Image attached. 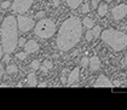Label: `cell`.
Wrapping results in <instances>:
<instances>
[{
	"instance_id": "cell-1",
	"label": "cell",
	"mask_w": 127,
	"mask_h": 110,
	"mask_svg": "<svg viewBox=\"0 0 127 110\" xmlns=\"http://www.w3.org/2000/svg\"><path fill=\"white\" fill-rule=\"evenodd\" d=\"M81 34H82V22L78 17L71 16L62 23L57 35L56 45L63 52L69 51L80 41Z\"/></svg>"
},
{
	"instance_id": "cell-2",
	"label": "cell",
	"mask_w": 127,
	"mask_h": 110,
	"mask_svg": "<svg viewBox=\"0 0 127 110\" xmlns=\"http://www.w3.org/2000/svg\"><path fill=\"white\" fill-rule=\"evenodd\" d=\"M17 30H18V26H17V17L9 15L6 16L2 23H1V45L5 53L13 52L15 49L18 45V39H17Z\"/></svg>"
},
{
	"instance_id": "cell-3",
	"label": "cell",
	"mask_w": 127,
	"mask_h": 110,
	"mask_svg": "<svg viewBox=\"0 0 127 110\" xmlns=\"http://www.w3.org/2000/svg\"><path fill=\"white\" fill-rule=\"evenodd\" d=\"M102 40L114 51H122L127 47V35L116 29H105L100 33Z\"/></svg>"
},
{
	"instance_id": "cell-4",
	"label": "cell",
	"mask_w": 127,
	"mask_h": 110,
	"mask_svg": "<svg viewBox=\"0 0 127 110\" xmlns=\"http://www.w3.org/2000/svg\"><path fill=\"white\" fill-rule=\"evenodd\" d=\"M34 33L36 36H39L41 39H49L51 36H53L56 33V24L50 18H41L35 24Z\"/></svg>"
},
{
	"instance_id": "cell-5",
	"label": "cell",
	"mask_w": 127,
	"mask_h": 110,
	"mask_svg": "<svg viewBox=\"0 0 127 110\" xmlns=\"http://www.w3.org/2000/svg\"><path fill=\"white\" fill-rule=\"evenodd\" d=\"M34 0H13V2L11 4V10L17 13H24L29 10Z\"/></svg>"
},
{
	"instance_id": "cell-6",
	"label": "cell",
	"mask_w": 127,
	"mask_h": 110,
	"mask_svg": "<svg viewBox=\"0 0 127 110\" xmlns=\"http://www.w3.org/2000/svg\"><path fill=\"white\" fill-rule=\"evenodd\" d=\"M17 26H18V30L22 33H27L33 27H34V21L27 17V16H22L20 15L17 17Z\"/></svg>"
},
{
	"instance_id": "cell-7",
	"label": "cell",
	"mask_w": 127,
	"mask_h": 110,
	"mask_svg": "<svg viewBox=\"0 0 127 110\" xmlns=\"http://www.w3.org/2000/svg\"><path fill=\"white\" fill-rule=\"evenodd\" d=\"M111 15H113L114 20H116V21L122 20L127 15V4H120V5L115 6L111 10Z\"/></svg>"
},
{
	"instance_id": "cell-8",
	"label": "cell",
	"mask_w": 127,
	"mask_h": 110,
	"mask_svg": "<svg viewBox=\"0 0 127 110\" xmlns=\"http://www.w3.org/2000/svg\"><path fill=\"white\" fill-rule=\"evenodd\" d=\"M95 86H96V87H111V86H113V82L109 80L104 74H102V75L98 76Z\"/></svg>"
},
{
	"instance_id": "cell-9",
	"label": "cell",
	"mask_w": 127,
	"mask_h": 110,
	"mask_svg": "<svg viewBox=\"0 0 127 110\" xmlns=\"http://www.w3.org/2000/svg\"><path fill=\"white\" fill-rule=\"evenodd\" d=\"M79 78H80V70L79 68H74L73 71H70V74H69V78H68V81H67V85L69 86H71V85H74V83H76L79 81Z\"/></svg>"
},
{
	"instance_id": "cell-10",
	"label": "cell",
	"mask_w": 127,
	"mask_h": 110,
	"mask_svg": "<svg viewBox=\"0 0 127 110\" xmlns=\"http://www.w3.org/2000/svg\"><path fill=\"white\" fill-rule=\"evenodd\" d=\"M23 47H24V51L27 53H33V52L39 50V44L34 40H29L28 42H26V45Z\"/></svg>"
},
{
	"instance_id": "cell-11",
	"label": "cell",
	"mask_w": 127,
	"mask_h": 110,
	"mask_svg": "<svg viewBox=\"0 0 127 110\" xmlns=\"http://www.w3.org/2000/svg\"><path fill=\"white\" fill-rule=\"evenodd\" d=\"M100 67V60L98 58L97 56H93L90 58V69L91 71H97Z\"/></svg>"
},
{
	"instance_id": "cell-12",
	"label": "cell",
	"mask_w": 127,
	"mask_h": 110,
	"mask_svg": "<svg viewBox=\"0 0 127 110\" xmlns=\"http://www.w3.org/2000/svg\"><path fill=\"white\" fill-rule=\"evenodd\" d=\"M27 82H28V86H30V87H35V86H38V80H36V75H35V73H30L29 75H28Z\"/></svg>"
},
{
	"instance_id": "cell-13",
	"label": "cell",
	"mask_w": 127,
	"mask_h": 110,
	"mask_svg": "<svg viewBox=\"0 0 127 110\" xmlns=\"http://www.w3.org/2000/svg\"><path fill=\"white\" fill-rule=\"evenodd\" d=\"M108 13V5L107 4H100L99 6H98V15L100 16V17H103V16H105Z\"/></svg>"
},
{
	"instance_id": "cell-14",
	"label": "cell",
	"mask_w": 127,
	"mask_h": 110,
	"mask_svg": "<svg viewBox=\"0 0 127 110\" xmlns=\"http://www.w3.org/2000/svg\"><path fill=\"white\" fill-rule=\"evenodd\" d=\"M67 5H68L70 9H76L79 5L82 2V0H65Z\"/></svg>"
},
{
	"instance_id": "cell-15",
	"label": "cell",
	"mask_w": 127,
	"mask_h": 110,
	"mask_svg": "<svg viewBox=\"0 0 127 110\" xmlns=\"http://www.w3.org/2000/svg\"><path fill=\"white\" fill-rule=\"evenodd\" d=\"M81 22H82V26H85V27H86V28H88V29H92V28L95 27L93 21L91 20V18H88V17H85V18L81 21Z\"/></svg>"
},
{
	"instance_id": "cell-16",
	"label": "cell",
	"mask_w": 127,
	"mask_h": 110,
	"mask_svg": "<svg viewBox=\"0 0 127 110\" xmlns=\"http://www.w3.org/2000/svg\"><path fill=\"white\" fill-rule=\"evenodd\" d=\"M91 30H92L93 38H98V36L100 35V33H102V28H100L99 26H95V27H93Z\"/></svg>"
},
{
	"instance_id": "cell-17",
	"label": "cell",
	"mask_w": 127,
	"mask_h": 110,
	"mask_svg": "<svg viewBox=\"0 0 127 110\" xmlns=\"http://www.w3.org/2000/svg\"><path fill=\"white\" fill-rule=\"evenodd\" d=\"M5 71L7 74H15V73H17V67L13 65V64H10V65H7V68H6Z\"/></svg>"
},
{
	"instance_id": "cell-18",
	"label": "cell",
	"mask_w": 127,
	"mask_h": 110,
	"mask_svg": "<svg viewBox=\"0 0 127 110\" xmlns=\"http://www.w3.org/2000/svg\"><path fill=\"white\" fill-rule=\"evenodd\" d=\"M30 67H32V69L33 70H38L40 68V63H39V60H33L32 62V64H30Z\"/></svg>"
},
{
	"instance_id": "cell-19",
	"label": "cell",
	"mask_w": 127,
	"mask_h": 110,
	"mask_svg": "<svg viewBox=\"0 0 127 110\" xmlns=\"http://www.w3.org/2000/svg\"><path fill=\"white\" fill-rule=\"evenodd\" d=\"M88 11H90V5H88V2L82 4V6H81V12H82V13H88Z\"/></svg>"
},
{
	"instance_id": "cell-20",
	"label": "cell",
	"mask_w": 127,
	"mask_h": 110,
	"mask_svg": "<svg viewBox=\"0 0 127 110\" xmlns=\"http://www.w3.org/2000/svg\"><path fill=\"white\" fill-rule=\"evenodd\" d=\"M67 71H68V69H64V70H63V75H62V78H61V81H62V83H63V85H67V81H68V79L65 78V74H67Z\"/></svg>"
},
{
	"instance_id": "cell-21",
	"label": "cell",
	"mask_w": 127,
	"mask_h": 110,
	"mask_svg": "<svg viewBox=\"0 0 127 110\" xmlns=\"http://www.w3.org/2000/svg\"><path fill=\"white\" fill-rule=\"evenodd\" d=\"M27 55H28V53L24 51V52H20V53H17V55H16V57H17L18 59H24V58L27 57Z\"/></svg>"
},
{
	"instance_id": "cell-22",
	"label": "cell",
	"mask_w": 127,
	"mask_h": 110,
	"mask_svg": "<svg viewBox=\"0 0 127 110\" xmlns=\"http://www.w3.org/2000/svg\"><path fill=\"white\" fill-rule=\"evenodd\" d=\"M88 64H90V59H88L87 57H82V59H81V65H82V67H87Z\"/></svg>"
},
{
	"instance_id": "cell-23",
	"label": "cell",
	"mask_w": 127,
	"mask_h": 110,
	"mask_svg": "<svg viewBox=\"0 0 127 110\" xmlns=\"http://www.w3.org/2000/svg\"><path fill=\"white\" fill-rule=\"evenodd\" d=\"M93 39V34H92V30H88L86 33V40L87 41H91Z\"/></svg>"
},
{
	"instance_id": "cell-24",
	"label": "cell",
	"mask_w": 127,
	"mask_h": 110,
	"mask_svg": "<svg viewBox=\"0 0 127 110\" xmlns=\"http://www.w3.org/2000/svg\"><path fill=\"white\" fill-rule=\"evenodd\" d=\"M10 6H11V2L10 1H7V0L4 1V2L1 4V9H7V7H10Z\"/></svg>"
},
{
	"instance_id": "cell-25",
	"label": "cell",
	"mask_w": 127,
	"mask_h": 110,
	"mask_svg": "<svg viewBox=\"0 0 127 110\" xmlns=\"http://www.w3.org/2000/svg\"><path fill=\"white\" fill-rule=\"evenodd\" d=\"M44 65L47 68V69H51L52 68V62H50V60H44Z\"/></svg>"
},
{
	"instance_id": "cell-26",
	"label": "cell",
	"mask_w": 127,
	"mask_h": 110,
	"mask_svg": "<svg viewBox=\"0 0 127 110\" xmlns=\"http://www.w3.org/2000/svg\"><path fill=\"white\" fill-rule=\"evenodd\" d=\"M36 17H38V18H44V17H45V11H39V12L36 13Z\"/></svg>"
},
{
	"instance_id": "cell-27",
	"label": "cell",
	"mask_w": 127,
	"mask_h": 110,
	"mask_svg": "<svg viewBox=\"0 0 127 110\" xmlns=\"http://www.w3.org/2000/svg\"><path fill=\"white\" fill-rule=\"evenodd\" d=\"M26 42H27V41H26L24 38H21L20 40H18V45H20V46H24V45H26Z\"/></svg>"
},
{
	"instance_id": "cell-28",
	"label": "cell",
	"mask_w": 127,
	"mask_h": 110,
	"mask_svg": "<svg viewBox=\"0 0 127 110\" xmlns=\"http://www.w3.org/2000/svg\"><path fill=\"white\" fill-rule=\"evenodd\" d=\"M4 73H5V69H4V67H2V64L0 63V79H1V76L4 75Z\"/></svg>"
},
{
	"instance_id": "cell-29",
	"label": "cell",
	"mask_w": 127,
	"mask_h": 110,
	"mask_svg": "<svg viewBox=\"0 0 127 110\" xmlns=\"http://www.w3.org/2000/svg\"><path fill=\"white\" fill-rule=\"evenodd\" d=\"M91 4H92V5H91L92 9H97V0H92Z\"/></svg>"
},
{
	"instance_id": "cell-30",
	"label": "cell",
	"mask_w": 127,
	"mask_h": 110,
	"mask_svg": "<svg viewBox=\"0 0 127 110\" xmlns=\"http://www.w3.org/2000/svg\"><path fill=\"white\" fill-rule=\"evenodd\" d=\"M40 70H41V71H44V73H47V71H49V69H47L45 65H41V67H40Z\"/></svg>"
},
{
	"instance_id": "cell-31",
	"label": "cell",
	"mask_w": 127,
	"mask_h": 110,
	"mask_svg": "<svg viewBox=\"0 0 127 110\" xmlns=\"http://www.w3.org/2000/svg\"><path fill=\"white\" fill-rule=\"evenodd\" d=\"M2 60H4V62H9V60H10V56H9V53H6V56L2 58Z\"/></svg>"
},
{
	"instance_id": "cell-32",
	"label": "cell",
	"mask_w": 127,
	"mask_h": 110,
	"mask_svg": "<svg viewBox=\"0 0 127 110\" xmlns=\"http://www.w3.org/2000/svg\"><path fill=\"white\" fill-rule=\"evenodd\" d=\"M52 5H53V6H58L59 0H52Z\"/></svg>"
},
{
	"instance_id": "cell-33",
	"label": "cell",
	"mask_w": 127,
	"mask_h": 110,
	"mask_svg": "<svg viewBox=\"0 0 127 110\" xmlns=\"http://www.w3.org/2000/svg\"><path fill=\"white\" fill-rule=\"evenodd\" d=\"M2 53H4V49H2V45L0 44V60H1V57H2Z\"/></svg>"
},
{
	"instance_id": "cell-34",
	"label": "cell",
	"mask_w": 127,
	"mask_h": 110,
	"mask_svg": "<svg viewBox=\"0 0 127 110\" xmlns=\"http://www.w3.org/2000/svg\"><path fill=\"white\" fill-rule=\"evenodd\" d=\"M46 86H47L46 82H40L39 83V87H46Z\"/></svg>"
},
{
	"instance_id": "cell-35",
	"label": "cell",
	"mask_w": 127,
	"mask_h": 110,
	"mask_svg": "<svg viewBox=\"0 0 127 110\" xmlns=\"http://www.w3.org/2000/svg\"><path fill=\"white\" fill-rule=\"evenodd\" d=\"M79 53H80V51H79V50H76V51H74V52H73V56H78Z\"/></svg>"
},
{
	"instance_id": "cell-36",
	"label": "cell",
	"mask_w": 127,
	"mask_h": 110,
	"mask_svg": "<svg viewBox=\"0 0 127 110\" xmlns=\"http://www.w3.org/2000/svg\"><path fill=\"white\" fill-rule=\"evenodd\" d=\"M0 87H7V85H6V83H1Z\"/></svg>"
},
{
	"instance_id": "cell-37",
	"label": "cell",
	"mask_w": 127,
	"mask_h": 110,
	"mask_svg": "<svg viewBox=\"0 0 127 110\" xmlns=\"http://www.w3.org/2000/svg\"><path fill=\"white\" fill-rule=\"evenodd\" d=\"M105 1H107V2H110V1H113V0H105Z\"/></svg>"
},
{
	"instance_id": "cell-38",
	"label": "cell",
	"mask_w": 127,
	"mask_h": 110,
	"mask_svg": "<svg viewBox=\"0 0 127 110\" xmlns=\"http://www.w3.org/2000/svg\"><path fill=\"white\" fill-rule=\"evenodd\" d=\"M125 64H127V59H126V60H125Z\"/></svg>"
},
{
	"instance_id": "cell-39",
	"label": "cell",
	"mask_w": 127,
	"mask_h": 110,
	"mask_svg": "<svg viewBox=\"0 0 127 110\" xmlns=\"http://www.w3.org/2000/svg\"><path fill=\"white\" fill-rule=\"evenodd\" d=\"M126 59H127V52H126Z\"/></svg>"
}]
</instances>
